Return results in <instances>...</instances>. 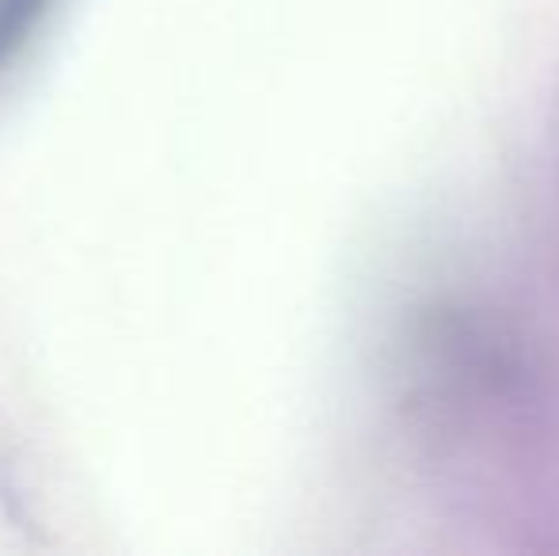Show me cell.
Returning a JSON list of instances; mask_svg holds the SVG:
<instances>
[{"label":"cell","mask_w":559,"mask_h":556,"mask_svg":"<svg viewBox=\"0 0 559 556\" xmlns=\"http://www.w3.org/2000/svg\"><path fill=\"white\" fill-rule=\"evenodd\" d=\"M58 0H0V73L15 66L31 38L46 27Z\"/></svg>","instance_id":"6da1fadb"}]
</instances>
